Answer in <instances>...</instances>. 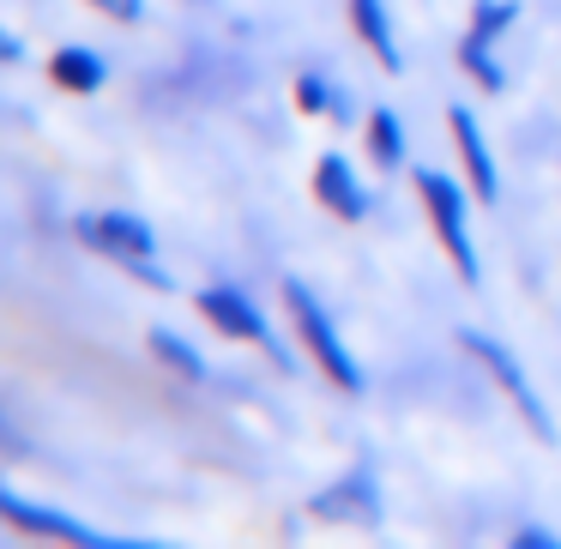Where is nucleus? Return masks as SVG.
<instances>
[{
	"label": "nucleus",
	"instance_id": "4",
	"mask_svg": "<svg viewBox=\"0 0 561 549\" xmlns=\"http://www.w3.org/2000/svg\"><path fill=\"white\" fill-rule=\"evenodd\" d=\"M459 344L477 356V363H483V375H489V380H495V387L513 399V411L525 416V428H531V435H543V441L556 435V416H549V404H543V399H537V387H531V375H525V363H519V356H513L507 344L495 339V332L465 327V332H459Z\"/></svg>",
	"mask_w": 561,
	"mask_h": 549
},
{
	"label": "nucleus",
	"instance_id": "10",
	"mask_svg": "<svg viewBox=\"0 0 561 549\" xmlns=\"http://www.w3.org/2000/svg\"><path fill=\"white\" fill-rule=\"evenodd\" d=\"M351 31H356V43L380 61V73H404V49H399V31H392L387 0H351Z\"/></svg>",
	"mask_w": 561,
	"mask_h": 549
},
{
	"label": "nucleus",
	"instance_id": "5",
	"mask_svg": "<svg viewBox=\"0 0 561 549\" xmlns=\"http://www.w3.org/2000/svg\"><path fill=\"white\" fill-rule=\"evenodd\" d=\"M199 314H206L211 327L224 332V339H236V344H260V351H266L278 368H296V356L278 344L272 320L254 308V296H248V290H236V284H206V290H199Z\"/></svg>",
	"mask_w": 561,
	"mask_h": 549
},
{
	"label": "nucleus",
	"instance_id": "16",
	"mask_svg": "<svg viewBox=\"0 0 561 549\" xmlns=\"http://www.w3.org/2000/svg\"><path fill=\"white\" fill-rule=\"evenodd\" d=\"M513 13H519V7H513V0H477L471 7V37H483V43H501L507 37V25H513Z\"/></svg>",
	"mask_w": 561,
	"mask_h": 549
},
{
	"label": "nucleus",
	"instance_id": "20",
	"mask_svg": "<svg viewBox=\"0 0 561 549\" xmlns=\"http://www.w3.org/2000/svg\"><path fill=\"white\" fill-rule=\"evenodd\" d=\"M0 441H7V423H0Z\"/></svg>",
	"mask_w": 561,
	"mask_h": 549
},
{
	"label": "nucleus",
	"instance_id": "12",
	"mask_svg": "<svg viewBox=\"0 0 561 549\" xmlns=\"http://www.w3.org/2000/svg\"><path fill=\"white\" fill-rule=\"evenodd\" d=\"M363 139H368V158H375V170H404V158H411V139H404V115H399V110H387V103H380V110L368 115Z\"/></svg>",
	"mask_w": 561,
	"mask_h": 549
},
{
	"label": "nucleus",
	"instance_id": "8",
	"mask_svg": "<svg viewBox=\"0 0 561 549\" xmlns=\"http://www.w3.org/2000/svg\"><path fill=\"white\" fill-rule=\"evenodd\" d=\"M308 513H314V519H332V525H375L380 519V477H375V465H356V471L339 477V483H327L314 501H308Z\"/></svg>",
	"mask_w": 561,
	"mask_h": 549
},
{
	"label": "nucleus",
	"instance_id": "11",
	"mask_svg": "<svg viewBox=\"0 0 561 549\" xmlns=\"http://www.w3.org/2000/svg\"><path fill=\"white\" fill-rule=\"evenodd\" d=\"M49 79L61 91H73V98H91V91L110 85V61L98 49H85V43H67V49L49 55Z\"/></svg>",
	"mask_w": 561,
	"mask_h": 549
},
{
	"label": "nucleus",
	"instance_id": "6",
	"mask_svg": "<svg viewBox=\"0 0 561 549\" xmlns=\"http://www.w3.org/2000/svg\"><path fill=\"white\" fill-rule=\"evenodd\" d=\"M0 525H13V531H25V537H61V544H91V549H110V544H115L110 531H98V525L73 519V513H61V507H43V501L19 495L13 483H0Z\"/></svg>",
	"mask_w": 561,
	"mask_h": 549
},
{
	"label": "nucleus",
	"instance_id": "1",
	"mask_svg": "<svg viewBox=\"0 0 561 549\" xmlns=\"http://www.w3.org/2000/svg\"><path fill=\"white\" fill-rule=\"evenodd\" d=\"M73 230H79V242H85L91 254L115 260L127 278L151 284V290H170V272L158 266V230H151L139 211H85Z\"/></svg>",
	"mask_w": 561,
	"mask_h": 549
},
{
	"label": "nucleus",
	"instance_id": "13",
	"mask_svg": "<svg viewBox=\"0 0 561 549\" xmlns=\"http://www.w3.org/2000/svg\"><path fill=\"white\" fill-rule=\"evenodd\" d=\"M146 344H151V356H158L163 368H175L182 380H211V363L194 351V344L182 339V332H170V327H151L146 332Z\"/></svg>",
	"mask_w": 561,
	"mask_h": 549
},
{
	"label": "nucleus",
	"instance_id": "14",
	"mask_svg": "<svg viewBox=\"0 0 561 549\" xmlns=\"http://www.w3.org/2000/svg\"><path fill=\"white\" fill-rule=\"evenodd\" d=\"M459 67L477 79V91H501V85H507V67H501V43H483V37H471V31L459 37Z\"/></svg>",
	"mask_w": 561,
	"mask_h": 549
},
{
	"label": "nucleus",
	"instance_id": "9",
	"mask_svg": "<svg viewBox=\"0 0 561 549\" xmlns=\"http://www.w3.org/2000/svg\"><path fill=\"white\" fill-rule=\"evenodd\" d=\"M314 199L332 211V218H344V224H363L368 218V187H363V175H356V163L344 158V151H327V158L314 163Z\"/></svg>",
	"mask_w": 561,
	"mask_h": 549
},
{
	"label": "nucleus",
	"instance_id": "2",
	"mask_svg": "<svg viewBox=\"0 0 561 549\" xmlns=\"http://www.w3.org/2000/svg\"><path fill=\"white\" fill-rule=\"evenodd\" d=\"M284 302H290V320H296V339H302L308 363H314L339 392H363V387H368V380H363V363L351 356V344H344L339 320L327 314V302H320V296L308 290L302 278L284 284Z\"/></svg>",
	"mask_w": 561,
	"mask_h": 549
},
{
	"label": "nucleus",
	"instance_id": "15",
	"mask_svg": "<svg viewBox=\"0 0 561 549\" xmlns=\"http://www.w3.org/2000/svg\"><path fill=\"white\" fill-rule=\"evenodd\" d=\"M332 103H339V85H332L320 67L296 73V110H302V115H332Z\"/></svg>",
	"mask_w": 561,
	"mask_h": 549
},
{
	"label": "nucleus",
	"instance_id": "17",
	"mask_svg": "<svg viewBox=\"0 0 561 549\" xmlns=\"http://www.w3.org/2000/svg\"><path fill=\"white\" fill-rule=\"evenodd\" d=\"M507 544H513V549H561V537L549 531V525H519Z\"/></svg>",
	"mask_w": 561,
	"mask_h": 549
},
{
	"label": "nucleus",
	"instance_id": "7",
	"mask_svg": "<svg viewBox=\"0 0 561 549\" xmlns=\"http://www.w3.org/2000/svg\"><path fill=\"white\" fill-rule=\"evenodd\" d=\"M447 134H453V151H459L465 187H471L483 206H495V199H501V170H495V151H489V134H483V122H477V110L453 103V110H447Z\"/></svg>",
	"mask_w": 561,
	"mask_h": 549
},
{
	"label": "nucleus",
	"instance_id": "18",
	"mask_svg": "<svg viewBox=\"0 0 561 549\" xmlns=\"http://www.w3.org/2000/svg\"><path fill=\"white\" fill-rule=\"evenodd\" d=\"M91 7H98V13H110L115 25H139V19H146V0H91Z\"/></svg>",
	"mask_w": 561,
	"mask_h": 549
},
{
	"label": "nucleus",
	"instance_id": "3",
	"mask_svg": "<svg viewBox=\"0 0 561 549\" xmlns=\"http://www.w3.org/2000/svg\"><path fill=\"white\" fill-rule=\"evenodd\" d=\"M416 199H423L428 224H435L440 248L453 254V272H459L465 284L483 278V260H477V242H471V187L453 182L447 170H416Z\"/></svg>",
	"mask_w": 561,
	"mask_h": 549
},
{
	"label": "nucleus",
	"instance_id": "19",
	"mask_svg": "<svg viewBox=\"0 0 561 549\" xmlns=\"http://www.w3.org/2000/svg\"><path fill=\"white\" fill-rule=\"evenodd\" d=\"M19 55H25V43H19L13 31L0 25V67H7V61H19Z\"/></svg>",
	"mask_w": 561,
	"mask_h": 549
}]
</instances>
